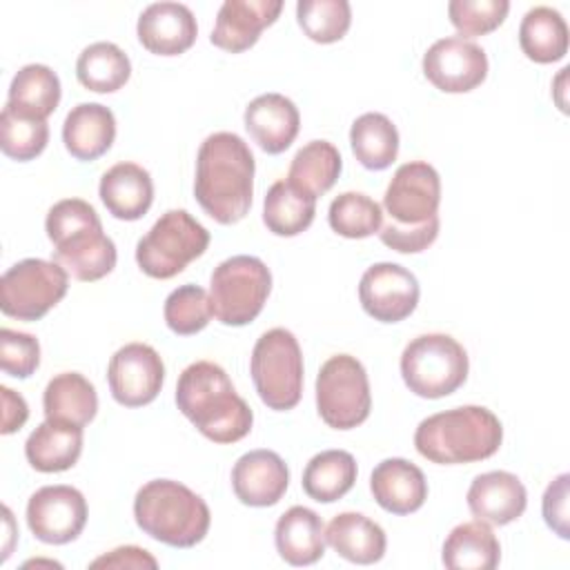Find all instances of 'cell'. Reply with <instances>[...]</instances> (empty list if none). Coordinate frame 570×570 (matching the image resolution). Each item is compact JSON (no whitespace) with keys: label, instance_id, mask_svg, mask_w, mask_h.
Here are the masks:
<instances>
[{"label":"cell","instance_id":"8fae6325","mask_svg":"<svg viewBox=\"0 0 570 570\" xmlns=\"http://www.w3.org/2000/svg\"><path fill=\"white\" fill-rule=\"evenodd\" d=\"M69 289V274L56 261L24 258L0 278V309L18 321H38L56 307Z\"/></svg>","mask_w":570,"mask_h":570},{"label":"cell","instance_id":"83f0119b","mask_svg":"<svg viewBox=\"0 0 570 570\" xmlns=\"http://www.w3.org/2000/svg\"><path fill=\"white\" fill-rule=\"evenodd\" d=\"M45 416L60 423L85 428L98 412V394L89 379L80 372L56 374L42 394Z\"/></svg>","mask_w":570,"mask_h":570},{"label":"cell","instance_id":"7a4b0ae2","mask_svg":"<svg viewBox=\"0 0 570 570\" xmlns=\"http://www.w3.org/2000/svg\"><path fill=\"white\" fill-rule=\"evenodd\" d=\"M176 405L194 428L214 443H236L252 430V407L212 361H196L183 370L176 383Z\"/></svg>","mask_w":570,"mask_h":570},{"label":"cell","instance_id":"7c38bea8","mask_svg":"<svg viewBox=\"0 0 570 570\" xmlns=\"http://www.w3.org/2000/svg\"><path fill=\"white\" fill-rule=\"evenodd\" d=\"M441 178L439 171L423 160L401 165L383 196L387 220L403 227L423 225L439 216Z\"/></svg>","mask_w":570,"mask_h":570},{"label":"cell","instance_id":"ac0fdd59","mask_svg":"<svg viewBox=\"0 0 570 570\" xmlns=\"http://www.w3.org/2000/svg\"><path fill=\"white\" fill-rule=\"evenodd\" d=\"M289 485L287 463L272 450H252L232 468V488L240 503L267 508L283 499Z\"/></svg>","mask_w":570,"mask_h":570},{"label":"cell","instance_id":"5b68a950","mask_svg":"<svg viewBox=\"0 0 570 570\" xmlns=\"http://www.w3.org/2000/svg\"><path fill=\"white\" fill-rule=\"evenodd\" d=\"M134 519L145 534L171 548H194L212 523L203 497L171 479H154L136 492Z\"/></svg>","mask_w":570,"mask_h":570},{"label":"cell","instance_id":"3957f363","mask_svg":"<svg viewBox=\"0 0 570 570\" xmlns=\"http://www.w3.org/2000/svg\"><path fill=\"white\" fill-rule=\"evenodd\" d=\"M53 261L76 281H100L116 267V245L102 232L98 212L82 198H62L45 220Z\"/></svg>","mask_w":570,"mask_h":570},{"label":"cell","instance_id":"9a60e30c","mask_svg":"<svg viewBox=\"0 0 570 570\" xmlns=\"http://www.w3.org/2000/svg\"><path fill=\"white\" fill-rule=\"evenodd\" d=\"M111 396L125 407L151 403L165 381L160 354L147 343H127L114 352L107 367Z\"/></svg>","mask_w":570,"mask_h":570},{"label":"cell","instance_id":"f6af8a7d","mask_svg":"<svg viewBox=\"0 0 570 570\" xmlns=\"http://www.w3.org/2000/svg\"><path fill=\"white\" fill-rule=\"evenodd\" d=\"M91 568H158V561L138 546H120L94 559Z\"/></svg>","mask_w":570,"mask_h":570},{"label":"cell","instance_id":"e0dca14e","mask_svg":"<svg viewBox=\"0 0 570 570\" xmlns=\"http://www.w3.org/2000/svg\"><path fill=\"white\" fill-rule=\"evenodd\" d=\"M283 11L281 0H225L212 29V45L240 53L256 45L261 31L276 22Z\"/></svg>","mask_w":570,"mask_h":570},{"label":"cell","instance_id":"ba28073f","mask_svg":"<svg viewBox=\"0 0 570 570\" xmlns=\"http://www.w3.org/2000/svg\"><path fill=\"white\" fill-rule=\"evenodd\" d=\"M272 292L269 267L247 254H238L218 263L209 278L212 314L232 327L252 323Z\"/></svg>","mask_w":570,"mask_h":570},{"label":"cell","instance_id":"f546056e","mask_svg":"<svg viewBox=\"0 0 570 570\" xmlns=\"http://www.w3.org/2000/svg\"><path fill=\"white\" fill-rule=\"evenodd\" d=\"M60 102V80L47 65H24L9 85L7 105L11 111L33 120H47Z\"/></svg>","mask_w":570,"mask_h":570},{"label":"cell","instance_id":"7bdbcfd3","mask_svg":"<svg viewBox=\"0 0 570 570\" xmlns=\"http://www.w3.org/2000/svg\"><path fill=\"white\" fill-rule=\"evenodd\" d=\"M439 225H441L439 216L423 225H414V227H403V225H394V223L385 220L379 229V236H381V243L394 252L419 254L436 240Z\"/></svg>","mask_w":570,"mask_h":570},{"label":"cell","instance_id":"d590c367","mask_svg":"<svg viewBox=\"0 0 570 570\" xmlns=\"http://www.w3.org/2000/svg\"><path fill=\"white\" fill-rule=\"evenodd\" d=\"M76 76L85 89L111 94L129 80L131 62L118 45L100 40L82 49L76 60Z\"/></svg>","mask_w":570,"mask_h":570},{"label":"cell","instance_id":"2e32d148","mask_svg":"<svg viewBox=\"0 0 570 570\" xmlns=\"http://www.w3.org/2000/svg\"><path fill=\"white\" fill-rule=\"evenodd\" d=\"M423 73L445 94H465L485 80L488 56L476 42L461 36L441 38L425 51Z\"/></svg>","mask_w":570,"mask_h":570},{"label":"cell","instance_id":"8d00e7d4","mask_svg":"<svg viewBox=\"0 0 570 570\" xmlns=\"http://www.w3.org/2000/svg\"><path fill=\"white\" fill-rule=\"evenodd\" d=\"M330 227L345 238H367L383 225V209L361 191L338 194L327 212Z\"/></svg>","mask_w":570,"mask_h":570},{"label":"cell","instance_id":"4fadbf2b","mask_svg":"<svg viewBox=\"0 0 570 570\" xmlns=\"http://www.w3.org/2000/svg\"><path fill=\"white\" fill-rule=\"evenodd\" d=\"M85 523L87 501L73 485H45L29 497L27 525L42 543H69L78 539Z\"/></svg>","mask_w":570,"mask_h":570},{"label":"cell","instance_id":"484cf974","mask_svg":"<svg viewBox=\"0 0 570 570\" xmlns=\"http://www.w3.org/2000/svg\"><path fill=\"white\" fill-rule=\"evenodd\" d=\"M325 543L343 559L370 566L383 559L387 539L383 528L361 512H341L325 528Z\"/></svg>","mask_w":570,"mask_h":570},{"label":"cell","instance_id":"1f68e13d","mask_svg":"<svg viewBox=\"0 0 570 570\" xmlns=\"http://www.w3.org/2000/svg\"><path fill=\"white\" fill-rule=\"evenodd\" d=\"M356 461L345 450H323L309 459L303 470V490L318 503H332L345 497L356 481Z\"/></svg>","mask_w":570,"mask_h":570},{"label":"cell","instance_id":"b9f144b4","mask_svg":"<svg viewBox=\"0 0 570 570\" xmlns=\"http://www.w3.org/2000/svg\"><path fill=\"white\" fill-rule=\"evenodd\" d=\"M40 365V343L27 332L0 330V367L13 379H29Z\"/></svg>","mask_w":570,"mask_h":570},{"label":"cell","instance_id":"5bb4252c","mask_svg":"<svg viewBox=\"0 0 570 570\" xmlns=\"http://www.w3.org/2000/svg\"><path fill=\"white\" fill-rule=\"evenodd\" d=\"M416 276L399 263L370 265L358 283V301L367 316L381 323L407 318L419 303Z\"/></svg>","mask_w":570,"mask_h":570},{"label":"cell","instance_id":"603a6c76","mask_svg":"<svg viewBox=\"0 0 570 570\" xmlns=\"http://www.w3.org/2000/svg\"><path fill=\"white\" fill-rule=\"evenodd\" d=\"M98 194L114 218L138 220L154 203V183L145 167L118 163L102 174Z\"/></svg>","mask_w":570,"mask_h":570},{"label":"cell","instance_id":"6da1fadb","mask_svg":"<svg viewBox=\"0 0 570 570\" xmlns=\"http://www.w3.org/2000/svg\"><path fill=\"white\" fill-rule=\"evenodd\" d=\"M254 169V154L238 134L207 136L196 156L194 180V196L205 214L220 225L243 220L252 207Z\"/></svg>","mask_w":570,"mask_h":570},{"label":"cell","instance_id":"8992f818","mask_svg":"<svg viewBox=\"0 0 570 570\" xmlns=\"http://www.w3.org/2000/svg\"><path fill=\"white\" fill-rule=\"evenodd\" d=\"M470 361L463 345L450 334H421L401 354V376L421 399H443L468 379Z\"/></svg>","mask_w":570,"mask_h":570},{"label":"cell","instance_id":"44dd1931","mask_svg":"<svg viewBox=\"0 0 570 570\" xmlns=\"http://www.w3.org/2000/svg\"><path fill=\"white\" fill-rule=\"evenodd\" d=\"M243 122L265 154H283L298 136L301 114L287 96L263 94L245 107Z\"/></svg>","mask_w":570,"mask_h":570},{"label":"cell","instance_id":"d6986e66","mask_svg":"<svg viewBox=\"0 0 570 570\" xmlns=\"http://www.w3.org/2000/svg\"><path fill=\"white\" fill-rule=\"evenodd\" d=\"M136 33L149 53L178 56L196 42L198 24L187 4L154 2L140 13Z\"/></svg>","mask_w":570,"mask_h":570},{"label":"cell","instance_id":"f1b7e54d","mask_svg":"<svg viewBox=\"0 0 570 570\" xmlns=\"http://www.w3.org/2000/svg\"><path fill=\"white\" fill-rule=\"evenodd\" d=\"M441 559L450 570H492L499 566L501 546L488 523L465 521L450 530Z\"/></svg>","mask_w":570,"mask_h":570},{"label":"cell","instance_id":"4dcf8cb0","mask_svg":"<svg viewBox=\"0 0 570 570\" xmlns=\"http://www.w3.org/2000/svg\"><path fill=\"white\" fill-rule=\"evenodd\" d=\"M521 51L539 62H557L568 53V24L552 7H532L519 27Z\"/></svg>","mask_w":570,"mask_h":570},{"label":"cell","instance_id":"74e56055","mask_svg":"<svg viewBox=\"0 0 570 570\" xmlns=\"http://www.w3.org/2000/svg\"><path fill=\"white\" fill-rule=\"evenodd\" d=\"M296 20L309 40L330 45L347 33L352 9L347 0H298Z\"/></svg>","mask_w":570,"mask_h":570},{"label":"cell","instance_id":"60d3db41","mask_svg":"<svg viewBox=\"0 0 570 570\" xmlns=\"http://www.w3.org/2000/svg\"><path fill=\"white\" fill-rule=\"evenodd\" d=\"M508 11V0H452L448 4L450 22L465 40L494 31Z\"/></svg>","mask_w":570,"mask_h":570},{"label":"cell","instance_id":"ee69618b","mask_svg":"<svg viewBox=\"0 0 570 570\" xmlns=\"http://www.w3.org/2000/svg\"><path fill=\"white\" fill-rule=\"evenodd\" d=\"M568 474H559L543 494V519L550 530H554L561 539L570 537L568 528Z\"/></svg>","mask_w":570,"mask_h":570},{"label":"cell","instance_id":"bcb514c9","mask_svg":"<svg viewBox=\"0 0 570 570\" xmlns=\"http://www.w3.org/2000/svg\"><path fill=\"white\" fill-rule=\"evenodd\" d=\"M2 392V434H11L16 430H20L29 416V407L27 401L16 394L13 390H9L7 385L0 387Z\"/></svg>","mask_w":570,"mask_h":570},{"label":"cell","instance_id":"d6a6232c","mask_svg":"<svg viewBox=\"0 0 570 570\" xmlns=\"http://www.w3.org/2000/svg\"><path fill=\"white\" fill-rule=\"evenodd\" d=\"M316 214V198L294 187L287 178L276 180L263 200V223L276 236L305 232Z\"/></svg>","mask_w":570,"mask_h":570},{"label":"cell","instance_id":"4316f807","mask_svg":"<svg viewBox=\"0 0 570 570\" xmlns=\"http://www.w3.org/2000/svg\"><path fill=\"white\" fill-rule=\"evenodd\" d=\"M82 452V428L45 419L27 439L24 456L38 472H65Z\"/></svg>","mask_w":570,"mask_h":570},{"label":"cell","instance_id":"277c9868","mask_svg":"<svg viewBox=\"0 0 570 570\" xmlns=\"http://www.w3.org/2000/svg\"><path fill=\"white\" fill-rule=\"evenodd\" d=\"M503 428L497 414L481 405H461L423 419L414 432L416 452L439 465L474 463L497 454Z\"/></svg>","mask_w":570,"mask_h":570},{"label":"cell","instance_id":"9c48e42d","mask_svg":"<svg viewBox=\"0 0 570 570\" xmlns=\"http://www.w3.org/2000/svg\"><path fill=\"white\" fill-rule=\"evenodd\" d=\"M209 232L185 209L165 212L136 245V263L151 278H174L205 254Z\"/></svg>","mask_w":570,"mask_h":570},{"label":"cell","instance_id":"cb8c5ba5","mask_svg":"<svg viewBox=\"0 0 570 570\" xmlns=\"http://www.w3.org/2000/svg\"><path fill=\"white\" fill-rule=\"evenodd\" d=\"M116 138L114 111L100 102L76 105L62 125V142L67 151L82 163L96 160L109 151Z\"/></svg>","mask_w":570,"mask_h":570},{"label":"cell","instance_id":"ffe728a7","mask_svg":"<svg viewBox=\"0 0 570 570\" xmlns=\"http://www.w3.org/2000/svg\"><path fill=\"white\" fill-rule=\"evenodd\" d=\"M525 485L512 472H483L470 483L468 508L479 521L488 525H508L517 521L525 512Z\"/></svg>","mask_w":570,"mask_h":570},{"label":"cell","instance_id":"7402d4cb","mask_svg":"<svg viewBox=\"0 0 570 570\" xmlns=\"http://www.w3.org/2000/svg\"><path fill=\"white\" fill-rule=\"evenodd\" d=\"M374 501L392 514H412L428 499V481L419 465L407 459H385L370 476Z\"/></svg>","mask_w":570,"mask_h":570},{"label":"cell","instance_id":"836d02e7","mask_svg":"<svg viewBox=\"0 0 570 570\" xmlns=\"http://www.w3.org/2000/svg\"><path fill=\"white\" fill-rule=\"evenodd\" d=\"M350 145L352 154L365 169L381 171L396 160L399 131L385 114L367 111L352 122Z\"/></svg>","mask_w":570,"mask_h":570},{"label":"cell","instance_id":"52a82bcc","mask_svg":"<svg viewBox=\"0 0 570 570\" xmlns=\"http://www.w3.org/2000/svg\"><path fill=\"white\" fill-rule=\"evenodd\" d=\"M249 372L261 401L276 412L298 405L303 394V354L296 336L285 327L261 334L252 350Z\"/></svg>","mask_w":570,"mask_h":570},{"label":"cell","instance_id":"f35d334b","mask_svg":"<svg viewBox=\"0 0 570 570\" xmlns=\"http://www.w3.org/2000/svg\"><path fill=\"white\" fill-rule=\"evenodd\" d=\"M49 142V127L47 120H33L18 116L9 107L2 109L0 114V147L2 154L18 160L27 163L33 160L45 151Z\"/></svg>","mask_w":570,"mask_h":570},{"label":"cell","instance_id":"e575fe53","mask_svg":"<svg viewBox=\"0 0 570 570\" xmlns=\"http://www.w3.org/2000/svg\"><path fill=\"white\" fill-rule=\"evenodd\" d=\"M341 169L343 160L338 149L327 140H312L292 158L287 180L301 191L318 198L334 187Z\"/></svg>","mask_w":570,"mask_h":570},{"label":"cell","instance_id":"30bf717a","mask_svg":"<svg viewBox=\"0 0 570 570\" xmlns=\"http://www.w3.org/2000/svg\"><path fill=\"white\" fill-rule=\"evenodd\" d=\"M316 410L334 430H352L370 416V381L356 356L336 354L321 365L316 376Z\"/></svg>","mask_w":570,"mask_h":570},{"label":"cell","instance_id":"ab89813d","mask_svg":"<svg viewBox=\"0 0 570 570\" xmlns=\"http://www.w3.org/2000/svg\"><path fill=\"white\" fill-rule=\"evenodd\" d=\"M165 323L178 336H191L207 327L212 314L209 294L198 285H180L165 298Z\"/></svg>","mask_w":570,"mask_h":570},{"label":"cell","instance_id":"d4e9b609","mask_svg":"<svg viewBox=\"0 0 570 570\" xmlns=\"http://www.w3.org/2000/svg\"><path fill=\"white\" fill-rule=\"evenodd\" d=\"M274 543L289 566H312L325 554V525L314 510L292 505L276 521Z\"/></svg>","mask_w":570,"mask_h":570}]
</instances>
